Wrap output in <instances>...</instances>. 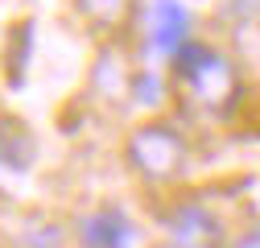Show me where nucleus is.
Instances as JSON below:
<instances>
[{"mask_svg": "<svg viewBox=\"0 0 260 248\" xmlns=\"http://www.w3.org/2000/svg\"><path fill=\"white\" fill-rule=\"evenodd\" d=\"M128 162L149 182H174L186 170V141L170 124H141L128 137Z\"/></svg>", "mask_w": 260, "mask_h": 248, "instance_id": "2", "label": "nucleus"}, {"mask_svg": "<svg viewBox=\"0 0 260 248\" xmlns=\"http://www.w3.org/2000/svg\"><path fill=\"white\" fill-rule=\"evenodd\" d=\"M174 248H223V224L199 203H186L170 215Z\"/></svg>", "mask_w": 260, "mask_h": 248, "instance_id": "3", "label": "nucleus"}, {"mask_svg": "<svg viewBox=\"0 0 260 248\" xmlns=\"http://www.w3.org/2000/svg\"><path fill=\"white\" fill-rule=\"evenodd\" d=\"M236 248H260V228H252V232H244V236L236 240Z\"/></svg>", "mask_w": 260, "mask_h": 248, "instance_id": "7", "label": "nucleus"}, {"mask_svg": "<svg viewBox=\"0 0 260 248\" xmlns=\"http://www.w3.org/2000/svg\"><path fill=\"white\" fill-rule=\"evenodd\" d=\"M83 244L87 248H128L133 244V224H128L124 211H91L83 220Z\"/></svg>", "mask_w": 260, "mask_h": 248, "instance_id": "4", "label": "nucleus"}, {"mask_svg": "<svg viewBox=\"0 0 260 248\" xmlns=\"http://www.w3.org/2000/svg\"><path fill=\"white\" fill-rule=\"evenodd\" d=\"M178 75H182V87H186V96L190 104H199L203 112H227L236 100V91H240V79H236V67L227 62L219 50L203 46V42H186L178 54Z\"/></svg>", "mask_w": 260, "mask_h": 248, "instance_id": "1", "label": "nucleus"}, {"mask_svg": "<svg viewBox=\"0 0 260 248\" xmlns=\"http://www.w3.org/2000/svg\"><path fill=\"white\" fill-rule=\"evenodd\" d=\"M190 42V17L178 0H157L153 9V46L161 54H178Z\"/></svg>", "mask_w": 260, "mask_h": 248, "instance_id": "5", "label": "nucleus"}, {"mask_svg": "<svg viewBox=\"0 0 260 248\" xmlns=\"http://www.w3.org/2000/svg\"><path fill=\"white\" fill-rule=\"evenodd\" d=\"M79 9L95 29H116V25H124L133 0H79Z\"/></svg>", "mask_w": 260, "mask_h": 248, "instance_id": "6", "label": "nucleus"}]
</instances>
